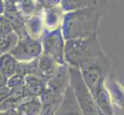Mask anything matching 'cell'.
<instances>
[{
  "instance_id": "obj_1",
  "label": "cell",
  "mask_w": 124,
  "mask_h": 115,
  "mask_svg": "<svg viewBox=\"0 0 124 115\" xmlns=\"http://www.w3.org/2000/svg\"><path fill=\"white\" fill-rule=\"evenodd\" d=\"M66 58L71 65H78L99 55H102L96 34L85 39H71L66 45Z\"/></svg>"
},
{
  "instance_id": "obj_2",
  "label": "cell",
  "mask_w": 124,
  "mask_h": 115,
  "mask_svg": "<svg viewBox=\"0 0 124 115\" xmlns=\"http://www.w3.org/2000/svg\"><path fill=\"white\" fill-rule=\"evenodd\" d=\"M80 68L84 82L94 97L104 88V78L109 69L107 59L103 54L99 55L82 64Z\"/></svg>"
},
{
  "instance_id": "obj_3",
  "label": "cell",
  "mask_w": 124,
  "mask_h": 115,
  "mask_svg": "<svg viewBox=\"0 0 124 115\" xmlns=\"http://www.w3.org/2000/svg\"><path fill=\"white\" fill-rule=\"evenodd\" d=\"M70 82L84 115H100L95 99L84 82L78 68L70 69Z\"/></svg>"
},
{
  "instance_id": "obj_4",
  "label": "cell",
  "mask_w": 124,
  "mask_h": 115,
  "mask_svg": "<svg viewBox=\"0 0 124 115\" xmlns=\"http://www.w3.org/2000/svg\"><path fill=\"white\" fill-rule=\"evenodd\" d=\"M55 115H84L70 84L64 93L63 100Z\"/></svg>"
},
{
  "instance_id": "obj_5",
  "label": "cell",
  "mask_w": 124,
  "mask_h": 115,
  "mask_svg": "<svg viewBox=\"0 0 124 115\" xmlns=\"http://www.w3.org/2000/svg\"><path fill=\"white\" fill-rule=\"evenodd\" d=\"M69 81L70 71H68L65 66H60L49 78L48 89L57 95H62L63 92L65 93L67 87L69 86Z\"/></svg>"
},
{
  "instance_id": "obj_6",
  "label": "cell",
  "mask_w": 124,
  "mask_h": 115,
  "mask_svg": "<svg viewBox=\"0 0 124 115\" xmlns=\"http://www.w3.org/2000/svg\"><path fill=\"white\" fill-rule=\"evenodd\" d=\"M44 49L46 55L51 57L55 61L62 58V41L60 37V33L55 32L52 33L44 40Z\"/></svg>"
},
{
  "instance_id": "obj_7",
  "label": "cell",
  "mask_w": 124,
  "mask_h": 115,
  "mask_svg": "<svg viewBox=\"0 0 124 115\" xmlns=\"http://www.w3.org/2000/svg\"><path fill=\"white\" fill-rule=\"evenodd\" d=\"M41 52V46L38 41L33 39H23L19 41L18 46L12 50V54L16 58H25L29 56H37Z\"/></svg>"
},
{
  "instance_id": "obj_8",
  "label": "cell",
  "mask_w": 124,
  "mask_h": 115,
  "mask_svg": "<svg viewBox=\"0 0 124 115\" xmlns=\"http://www.w3.org/2000/svg\"><path fill=\"white\" fill-rule=\"evenodd\" d=\"M25 87L23 89L24 96H38L44 94L45 87L41 81L35 76H27Z\"/></svg>"
},
{
  "instance_id": "obj_9",
  "label": "cell",
  "mask_w": 124,
  "mask_h": 115,
  "mask_svg": "<svg viewBox=\"0 0 124 115\" xmlns=\"http://www.w3.org/2000/svg\"><path fill=\"white\" fill-rule=\"evenodd\" d=\"M41 103L37 98H32L19 106V115H38L41 110Z\"/></svg>"
},
{
  "instance_id": "obj_10",
  "label": "cell",
  "mask_w": 124,
  "mask_h": 115,
  "mask_svg": "<svg viewBox=\"0 0 124 115\" xmlns=\"http://www.w3.org/2000/svg\"><path fill=\"white\" fill-rule=\"evenodd\" d=\"M2 74L3 78H8L15 72L16 61L15 59L9 54H4L2 57Z\"/></svg>"
},
{
  "instance_id": "obj_11",
  "label": "cell",
  "mask_w": 124,
  "mask_h": 115,
  "mask_svg": "<svg viewBox=\"0 0 124 115\" xmlns=\"http://www.w3.org/2000/svg\"><path fill=\"white\" fill-rule=\"evenodd\" d=\"M16 42L17 36L14 33H10L6 36H3L1 41V52L5 53L12 48L14 49Z\"/></svg>"
},
{
  "instance_id": "obj_12",
  "label": "cell",
  "mask_w": 124,
  "mask_h": 115,
  "mask_svg": "<svg viewBox=\"0 0 124 115\" xmlns=\"http://www.w3.org/2000/svg\"><path fill=\"white\" fill-rule=\"evenodd\" d=\"M8 21L2 18V22H1V35L2 36H6L8 34L12 33V27L10 24L8 22Z\"/></svg>"
},
{
  "instance_id": "obj_13",
  "label": "cell",
  "mask_w": 124,
  "mask_h": 115,
  "mask_svg": "<svg viewBox=\"0 0 124 115\" xmlns=\"http://www.w3.org/2000/svg\"><path fill=\"white\" fill-rule=\"evenodd\" d=\"M1 115H18V114L13 110H8L7 113H2L1 114Z\"/></svg>"
}]
</instances>
